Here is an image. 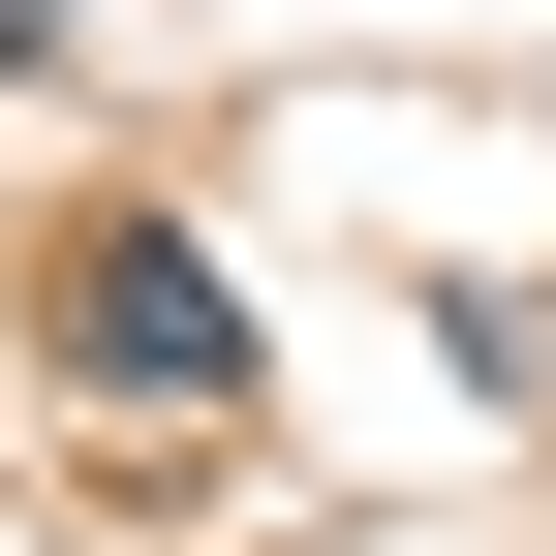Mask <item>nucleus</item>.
<instances>
[{"mask_svg": "<svg viewBox=\"0 0 556 556\" xmlns=\"http://www.w3.org/2000/svg\"><path fill=\"white\" fill-rule=\"evenodd\" d=\"M31 340H62L93 402H155V433H248V278L186 248V217H62V248H31Z\"/></svg>", "mask_w": 556, "mask_h": 556, "instance_id": "nucleus-1", "label": "nucleus"}, {"mask_svg": "<svg viewBox=\"0 0 556 556\" xmlns=\"http://www.w3.org/2000/svg\"><path fill=\"white\" fill-rule=\"evenodd\" d=\"M31 62H62V0H0V93H31Z\"/></svg>", "mask_w": 556, "mask_h": 556, "instance_id": "nucleus-2", "label": "nucleus"}]
</instances>
